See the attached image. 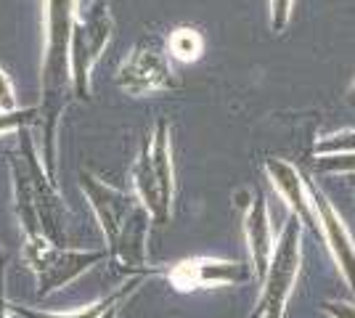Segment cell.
Listing matches in <instances>:
<instances>
[{
  "label": "cell",
  "mask_w": 355,
  "mask_h": 318,
  "mask_svg": "<svg viewBox=\"0 0 355 318\" xmlns=\"http://www.w3.org/2000/svg\"><path fill=\"white\" fill-rule=\"evenodd\" d=\"M114 19L106 0L90 3L83 14L74 16L69 35V80L77 98H90V69L104 53L112 37Z\"/></svg>",
  "instance_id": "cell-4"
},
{
  "label": "cell",
  "mask_w": 355,
  "mask_h": 318,
  "mask_svg": "<svg viewBox=\"0 0 355 318\" xmlns=\"http://www.w3.org/2000/svg\"><path fill=\"white\" fill-rule=\"evenodd\" d=\"M250 279H252L250 265L234 263V260H212V258L183 260V263H178L175 268L170 271V281L180 292L218 287V284H244Z\"/></svg>",
  "instance_id": "cell-9"
},
{
  "label": "cell",
  "mask_w": 355,
  "mask_h": 318,
  "mask_svg": "<svg viewBox=\"0 0 355 318\" xmlns=\"http://www.w3.org/2000/svg\"><path fill=\"white\" fill-rule=\"evenodd\" d=\"M0 112H16L14 88H11L8 75L3 72V67H0Z\"/></svg>",
  "instance_id": "cell-19"
},
{
  "label": "cell",
  "mask_w": 355,
  "mask_h": 318,
  "mask_svg": "<svg viewBox=\"0 0 355 318\" xmlns=\"http://www.w3.org/2000/svg\"><path fill=\"white\" fill-rule=\"evenodd\" d=\"M347 96H350V104L355 106V82L350 85V91H347Z\"/></svg>",
  "instance_id": "cell-23"
},
{
  "label": "cell",
  "mask_w": 355,
  "mask_h": 318,
  "mask_svg": "<svg viewBox=\"0 0 355 318\" xmlns=\"http://www.w3.org/2000/svg\"><path fill=\"white\" fill-rule=\"evenodd\" d=\"M297 273H300V220L289 218L263 279V300L257 318H284V305L292 294Z\"/></svg>",
  "instance_id": "cell-5"
},
{
  "label": "cell",
  "mask_w": 355,
  "mask_h": 318,
  "mask_svg": "<svg viewBox=\"0 0 355 318\" xmlns=\"http://www.w3.org/2000/svg\"><path fill=\"white\" fill-rule=\"evenodd\" d=\"M117 305H119V303H117ZM117 305H112V308H109V310H106V313H104L101 318H117V313H119Z\"/></svg>",
  "instance_id": "cell-22"
},
{
  "label": "cell",
  "mask_w": 355,
  "mask_h": 318,
  "mask_svg": "<svg viewBox=\"0 0 355 318\" xmlns=\"http://www.w3.org/2000/svg\"><path fill=\"white\" fill-rule=\"evenodd\" d=\"M0 318H8V305H6V297H3V289H0Z\"/></svg>",
  "instance_id": "cell-21"
},
{
  "label": "cell",
  "mask_w": 355,
  "mask_h": 318,
  "mask_svg": "<svg viewBox=\"0 0 355 318\" xmlns=\"http://www.w3.org/2000/svg\"><path fill=\"white\" fill-rule=\"evenodd\" d=\"M122 292H125V289H122ZM122 292L112 294V297H106V300H101V303L90 305V308H85V310H77V313H61V316H51V313H27V316L30 318H101L112 305H117L119 300H122Z\"/></svg>",
  "instance_id": "cell-15"
},
{
  "label": "cell",
  "mask_w": 355,
  "mask_h": 318,
  "mask_svg": "<svg viewBox=\"0 0 355 318\" xmlns=\"http://www.w3.org/2000/svg\"><path fill=\"white\" fill-rule=\"evenodd\" d=\"M266 170L270 183L286 199V204H289V210L295 212L297 220L305 223L315 236L324 233L321 231V220H318V212L313 207L311 197H308V188L302 186V178H300V173H297L295 167L289 165V162H284V159H268Z\"/></svg>",
  "instance_id": "cell-11"
},
{
  "label": "cell",
  "mask_w": 355,
  "mask_h": 318,
  "mask_svg": "<svg viewBox=\"0 0 355 318\" xmlns=\"http://www.w3.org/2000/svg\"><path fill=\"white\" fill-rule=\"evenodd\" d=\"M77 0H45V64H43V165L45 175L56 178V122L64 112V93L69 82V35H72ZM56 183V181H53Z\"/></svg>",
  "instance_id": "cell-1"
},
{
  "label": "cell",
  "mask_w": 355,
  "mask_h": 318,
  "mask_svg": "<svg viewBox=\"0 0 355 318\" xmlns=\"http://www.w3.org/2000/svg\"><path fill=\"white\" fill-rule=\"evenodd\" d=\"M244 231H247V244H250V255H252V263H254L252 276L263 284L268 265H270V258H273V244H270L268 204L260 188L252 194V202L250 207H247V215H244Z\"/></svg>",
  "instance_id": "cell-12"
},
{
  "label": "cell",
  "mask_w": 355,
  "mask_h": 318,
  "mask_svg": "<svg viewBox=\"0 0 355 318\" xmlns=\"http://www.w3.org/2000/svg\"><path fill=\"white\" fill-rule=\"evenodd\" d=\"M119 88L130 93H148L159 91V88H170L173 85V69L170 61L154 43H138L130 51V56L122 61L117 72Z\"/></svg>",
  "instance_id": "cell-8"
},
{
  "label": "cell",
  "mask_w": 355,
  "mask_h": 318,
  "mask_svg": "<svg viewBox=\"0 0 355 318\" xmlns=\"http://www.w3.org/2000/svg\"><path fill=\"white\" fill-rule=\"evenodd\" d=\"M167 51L178 61H196L205 51V37L191 27H178V30L170 32Z\"/></svg>",
  "instance_id": "cell-13"
},
{
  "label": "cell",
  "mask_w": 355,
  "mask_h": 318,
  "mask_svg": "<svg viewBox=\"0 0 355 318\" xmlns=\"http://www.w3.org/2000/svg\"><path fill=\"white\" fill-rule=\"evenodd\" d=\"M292 14V0H270V30L284 32Z\"/></svg>",
  "instance_id": "cell-18"
},
{
  "label": "cell",
  "mask_w": 355,
  "mask_h": 318,
  "mask_svg": "<svg viewBox=\"0 0 355 318\" xmlns=\"http://www.w3.org/2000/svg\"><path fill=\"white\" fill-rule=\"evenodd\" d=\"M11 167H14L16 210L21 218L27 242H51L64 247V207L56 194V183L45 175L43 162L27 130H21L19 157H14Z\"/></svg>",
  "instance_id": "cell-2"
},
{
  "label": "cell",
  "mask_w": 355,
  "mask_h": 318,
  "mask_svg": "<svg viewBox=\"0 0 355 318\" xmlns=\"http://www.w3.org/2000/svg\"><path fill=\"white\" fill-rule=\"evenodd\" d=\"M80 186L88 194L90 204H93V210L98 215V223L104 228L106 242H109V247H114L119 242V236H122V231L133 220V215L141 207V202L128 197L119 188H112V186L101 183L98 178H93L90 173H80Z\"/></svg>",
  "instance_id": "cell-7"
},
{
  "label": "cell",
  "mask_w": 355,
  "mask_h": 318,
  "mask_svg": "<svg viewBox=\"0 0 355 318\" xmlns=\"http://www.w3.org/2000/svg\"><path fill=\"white\" fill-rule=\"evenodd\" d=\"M324 310L331 318H355V305L340 303V300H326Z\"/></svg>",
  "instance_id": "cell-20"
},
{
  "label": "cell",
  "mask_w": 355,
  "mask_h": 318,
  "mask_svg": "<svg viewBox=\"0 0 355 318\" xmlns=\"http://www.w3.org/2000/svg\"><path fill=\"white\" fill-rule=\"evenodd\" d=\"M133 181L141 204L157 223H167L173 207V154H170V125L159 120L154 133L144 141L138 162L133 167Z\"/></svg>",
  "instance_id": "cell-3"
},
{
  "label": "cell",
  "mask_w": 355,
  "mask_h": 318,
  "mask_svg": "<svg viewBox=\"0 0 355 318\" xmlns=\"http://www.w3.org/2000/svg\"><path fill=\"white\" fill-rule=\"evenodd\" d=\"M315 152L321 154H347L355 152V130H347V133H337V136H329L326 141L315 143Z\"/></svg>",
  "instance_id": "cell-16"
},
{
  "label": "cell",
  "mask_w": 355,
  "mask_h": 318,
  "mask_svg": "<svg viewBox=\"0 0 355 318\" xmlns=\"http://www.w3.org/2000/svg\"><path fill=\"white\" fill-rule=\"evenodd\" d=\"M35 117H40V109H24V112H0V133H11V130H19L24 125H30Z\"/></svg>",
  "instance_id": "cell-17"
},
{
  "label": "cell",
  "mask_w": 355,
  "mask_h": 318,
  "mask_svg": "<svg viewBox=\"0 0 355 318\" xmlns=\"http://www.w3.org/2000/svg\"><path fill=\"white\" fill-rule=\"evenodd\" d=\"M252 318H257V316H252Z\"/></svg>",
  "instance_id": "cell-24"
},
{
  "label": "cell",
  "mask_w": 355,
  "mask_h": 318,
  "mask_svg": "<svg viewBox=\"0 0 355 318\" xmlns=\"http://www.w3.org/2000/svg\"><path fill=\"white\" fill-rule=\"evenodd\" d=\"M308 197H311L313 207L318 212V220H321V231H324L326 236V244H329V249H331V255L337 260V265H340L342 276H345V281H347V287L350 292L355 294V244L350 239V233H347V228L342 223V218L334 212L331 207V202L326 199V194L315 186L313 181H308Z\"/></svg>",
  "instance_id": "cell-10"
},
{
  "label": "cell",
  "mask_w": 355,
  "mask_h": 318,
  "mask_svg": "<svg viewBox=\"0 0 355 318\" xmlns=\"http://www.w3.org/2000/svg\"><path fill=\"white\" fill-rule=\"evenodd\" d=\"M24 258L32 265V271L37 273V284H40V294H51L59 287L69 284L80 273L90 268L93 263L106 258V252H80V249H67V247H56L51 242L24 244Z\"/></svg>",
  "instance_id": "cell-6"
},
{
  "label": "cell",
  "mask_w": 355,
  "mask_h": 318,
  "mask_svg": "<svg viewBox=\"0 0 355 318\" xmlns=\"http://www.w3.org/2000/svg\"><path fill=\"white\" fill-rule=\"evenodd\" d=\"M313 170L318 173H355V152L347 154H324L313 162Z\"/></svg>",
  "instance_id": "cell-14"
}]
</instances>
